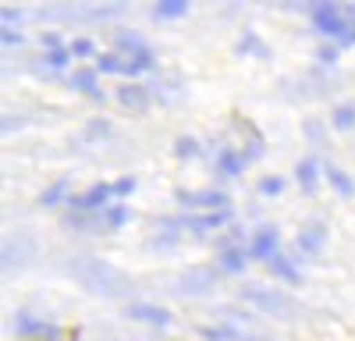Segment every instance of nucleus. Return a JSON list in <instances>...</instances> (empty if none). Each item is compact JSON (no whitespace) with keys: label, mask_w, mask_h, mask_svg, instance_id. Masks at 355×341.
Here are the masks:
<instances>
[{"label":"nucleus","mask_w":355,"mask_h":341,"mask_svg":"<svg viewBox=\"0 0 355 341\" xmlns=\"http://www.w3.org/2000/svg\"><path fill=\"white\" fill-rule=\"evenodd\" d=\"M71 274H75V281L82 284L85 292L103 295V299H121V295L132 288L128 274L117 270V267H110L107 260H82V263H71Z\"/></svg>","instance_id":"obj_1"},{"label":"nucleus","mask_w":355,"mask_h":341,"mask_svg":"<svg viewBox=\"0 0 355 341\" xmlns=\"http://www.w3.org/2000/svg\"><path fill=\"white\" fill-rule=\"evenodd\" d=\"M313 28L320 36H327L331 43H341L345 33H348V15L341 4H334V0H323V4L313 8Z\"/></svg>","instance_id":"obj_2"},{"label":"nucleus","mask_w":355,"mask_h":341,"mask_svg":"<svg viewBox=\"0 0 355 341\" xmlns=\"http://www.w3.org/2000/svg\"><path fill=\"white\" fill-rule=\"evenodd\" d=\"M68 213H96V210H110L114 207V182H96L85 192H71L68 199Z\"/></svg>","instance_id":"obj_3"},{"label":"nucleus","mask_w":355,"mask_h":341,"mask_svg":"<svg viewBox=\"0 0 355 341\" xmlns=\"http://www.w3.org/2000/svg\"><path fill=\"white\" fill-rule=\"evenodd\" d=\"M174 199L189 210H202V213H217V210H231V195L220 189H202V192H185L178 189Z\"/></svg>","instance_id":"obj_4"},{"label":"nucleus","mask_w":355,"mask_h":341,"mask_svg":"<svg viewBox=\"0 0 355 341\" xmlns=\"http://www.w3.org/2000/svg\"><path fill=\"white\" fill-rule=\"evenodd\" d=\"M239 299L259 306L263 313H281V317H284V313H291V299L288 295H281L274 288H259V284H245V288H239Z\"/></svg>","instance_id":"obj_5"},{"label":"nucleus","mask_w":355,"mask_h":341,"mask_svg":"<svg viewBox=\"0 0 355 341\" xmlns=\"http://www.w3.org/2000/svg\"><path fill=\"white\" fill-rule=\"evenodd\" d=\"M281 252V231L274 224H263L259 231L252 235L249 242V260H259V263H270V256Z\"/></svg>","instance_id":"obj_6"},{"label":"nucleus","mask_w":355,"mask_h":341,"mask_svg":"<svg viewBox=\"0 0 355 341\" xmlns=\"http://www.w3.org/2000/svg\"><path fill=\"white\" fill-rule=\"evenodd\" d=\"M125 317L139 320V324H150V327H171V320H174L164 306H150V302H132L125 309Z\"/></svg>","instance_id":"obj_7"},{"label":"nucleus","mask_w":355,"mask_h":341,"mask_svg":"<svg viewBox=\"0 0 355 341\" xmlns=\"http://www.w3.org/2000/svg\"><path fill=\"white\" fill-rule=\"evenodd\" d=\"M214 288H217V274L214 270H189L174 292L178 295H210Z\"/></svg>","instance_id":"obj_8"},{"label":"nucleus","mask_w":355,"mask_h":341,"mask_svg":"<svg viewBox=\"0 0 355 341\" xmlns=\"http://www.w3.org/2000/svg\"><path fill=\"white\" fill-rule=\"evenodd\" d=\"M117 100H121L132 114H146L153 107V93L146 89V85H139V82H128V85H121L117 89Z\"/></svg>","instance_id":"obj_9"},{"label":"nucleus","mask_w":355,"mask_h":341,"mask_svg":"<svg viewBox=\"0 0 355 341\" xmlns=\"http://www.w3.org/2000/svg\"><path fill=\"white\" fill-rule=\"evenodd\" d=\"M71 89H78L82 96L103 103V89H100V71L96 68H75L71 71Z\"/></svg>","instance_id":"obj_10"},{"label":"nucleus","mask_w":355,"mask_h":341,"mask_svg":"<svg viewBox=\"0 0 355 341\" xmlns=\"http://www.w3.org/2000/svg\"><path fill=\"white\" fill-rule=\"evenodd\" d=\"M15 327H18V334H28V338H57V334H61L53 324L36 320L33 313H18V317H15Z\"/></svg>","instance_id":"obj_11"},{"label":"nucleus","mask_w":355,"mask_h":341,"mask_svg":"<svg viewBox=\"0 0 355 341\" xmlns=\"http://www.w3.org/2000/svg\"><path fill=\"white\" fill-rule=\"evenodd\" d=\"M295 245H299L306 256H316L323 245H327V227H323V224H309V227H302L299 238H295Z\"/></svg>","instance_id":"obj_12"},{"label":"nucleus","mask_w":355,"mask_h":341,"mask_svg":"<svg viewBox=\"0 0 355 341\" xmlns=\"http://www.w3.org/2000/svg\"><path fill=\"white\" fill-rule=\"evenodd\" d=\"M245 167H249V160H245L242 150H220L217 153V170H220L224 178H242Z\"/></svg>","instance_id":"obj_13"},{"label":"nucleus","mask_w":355,"mask_h":341,"mask_svg":"<svg viewBox=\"0 0 355 341\" xmlns=\"http://www.w3.org/2000/svg\"><path fill=\"white\" fill-rule=\"evenodd\" d=\"M320 175H323V167H320L313 157H306V160H299V164H295V182H299L306 192H313V189H316Z\"/></svg>","instance_id":"obj_14"},{"label":"nucleus","mask_w":355,"mask_h":341,"mask_svg":"<svg viewBox=\"0 0 355 341\" xmlns=\"http://www.w3.org/2000/svg\"><path fill=\"white\" fill-rule=\"evenodd\" d=\"M323 178H327V182L334 185V192H338V195H345V199H352V195H355V182L345 175V170H341L338 164H323Z\"/></svg>","instance_id":"obj_15"},{"label":"nucleus","mask_w":355,"mask_h":341,"mask_svg":"<svg viewBox=\"0 0 355 341\" xmlns=\"http://www.w3.org/2000/svg\"><path fill=\"white\" fill-rule=\"evenodd\" d=\"M125 61H128L125 53H117V50H107V53H96L93 68H96L100 75H125Z\"/></svg>","instance_id":"obj_16"},{"label":"nucleus","mask_w":355,"mask_h":341,"mask_svg":"<svg viewBox=\"0 0 355 341\" xmlns=\"http://www.w3.org/2000/svg\"><path fill=\"white\" fill-rule=\"evenodd\" d=\"M217 263L224 274H242L249 267V249H231V252H220Z\"/></svg>","instance_id":"obj_17"},{"label":"nucleus","mask_w":355,"mask_h":341,"mask_svg":"<svg viewBox=\"0 0 355 341\" xmlns=\"http://www.w3.org/2000/svg\"><path fill=\"white\" fill-rule=\"evenodd\" d=\"M202 341H245V334L231 324H217V327H199Z\"/></svg>","instance_id":"obj_18"},{"label":"nucleus","mask_w":355,"mask_h":341,"mask_svg":"<svg viewBox=\"0 0 355 341\" xmlns=\"http://www.w3.org/2000/svg\"><path fill=\"white\" fill-rule=\"evenodd\" d=\"M266 267H270L281 281H288V284H299V267L291 263V256L277 252V256H270V263H266Z\"/></svg>","instance_id":"obj_19"},{"label":"nucleus","mask_w":355,"mask_h":341,"mask_svg":"<svg viewBox=\"0 0 355 341\" xmlns=\"http://www.w3.org/2000/svg\"><path fill=\"white\" fill-rule=\"evenodd\" d=\"M68 199H71V185H68V178H57V182L40 195V203H43V207H61V203H68Z\"/></svg>","instance_id":"obj_20"},{"label":"nucleus","mask_w":355,"mask_h":341,"mask_svg":"<svg viewBox=\"0 0 355 341\" xmlns=\"http://www.w3.org/2000/svg\"><path fill=\"white\" fill-rule=\"evenodd\" d=\"M114 43H117V53H125V57H135L142 50H150V43H146L139 33H117Z\"/></svg>","instance_id":"obj_21"},{"label":"nucleus","mask_w":355,"mask_h":341,"mask_svg":"<svg viewBox=\"0 0 355 341\" xmlns=\"http://www.w3.org/2000/svg\"><path fill=\"white\" fill-rule=\"evenodd\" d=\"M214 245L220 252H231V249H245V231L242 227H224L220 235H214Z\"/></svg>","instance_id":"obj_22"},{"label":"nucleus","mask_w":355,"mask_h":341,"mask_svg":"<svg viewBox=\"0 0 355 341\" xmlns=\"http://www.w3.org/2000/svg\"><path fill=\"white\" fill-rule=\"evenodd\" d=\"M189 15V0H160L153 8V18L160 21H171V18H185Z\"/></svg>","instance_id":"obj_23"},{"label":"nucleus","mask_w":355,"mask_h":341,"mask_svg":"<svg viewBox=\"0 0 355 341\" xmlns=\"http://www.w3.org/2000/svg\"><path fill=\"white\" fill-rule=\"evenodd\" d=\"M128 220H132V210L125 203H114L110 210H103V227L107 231H117V227H125Z\"/></svg>","instance_id":"obj_24"},{"label":"nucleus","mask_w":355,"mask_h":341,"mask_svg":"<svg viewBox=\"0 0 355 341\" xmlns=\"http://www.w3.org/2000/svg\"><path fill=\"white\" fill-rule=\"evenodd\" d=\"M234 50H239L242 57H245V53H256L259 61H270V50H266V46L259 43V36H256V33H245L239 43H234Z\"/></svg>","instance_id":"obj_25"},{"label":"nucleus","mask_w":355,"mask_h":341,"mask_svg":"<svg viewBox=\"0 0 355 341\" xmlns=\"http://www.w3.org/2000/svg\"><path fill=\"white\" fill-rule=\"evenodd\" d=\"M71 61H75V57H71L68 46H61V50H46V53H43V64H46L50 71H64V68H71Z\"/></svg>","instance_id":"obj_26"},{"label":"nucleus","mask_w":355,"mask_h":341,"mask_svg":"<svg viewBox=\"0 0 355 341\" xmlns=\"http://www.w3.org/2000/svg\"><path fill=\"white\" fill-rule=\"evenodd\" d=\"M331 125H334V128H341V132H352V128H355V107H352V103L334 107V114H331Z\"/></svg>","instance_id":"obj_27"},{"label":"nucleus","mask_w":355,"mask_h":341,"mask_svg":"<svg viewBox=\"0 0 355 341\" xmlns=\"http://www.w3.org/2000/svg\"><path fill=\"white\" fill-rule=\"evenodd\" d=\"M199 139H192V135H182V139H174V157L178 160H192V157H199Z\"/></svg>","instance_id":"obj_28"},{"label":"nucleus","mask_w":355,"mask_h":341,"mask_svg":"<svg viewBox=\"0 0 355 341\" xmlns=\"http://www.w3.org/2000/svg\"><path fill=\"white\" fill-rule=\"evenodd\" d=\"M68 50H71V57H93V61H96V43H93V40H85V36L71 40Z\"/></svg>","instance_id":"obj_29"},{"label":"nucleus","mask_w":355,"mask_h":341,"mask_svg":"<svg viewBox=\"0 0 355 341\" xmlns=\"http://www.w3.org/2000/svg\"><path fill=\"white\" fill-rule=\"evenodd\" d=\"M281 192H284V178H277V175L259 178V195H281Z\"/></svg>","instance_id":"obj_30"},{"label":"nucleus","mask_w":355,"mask_h":341,"mask_svg":"<svg viewBox=\"0 0 355 341\" xmlns=\"http://www.w3.org/2000/svg\"><path fill=\"white\" fill-rule=\"evenodd\" d=\"M338 53H341V46H338V43H320L316 61H320V64H338Z\"/></svg>","instance_id":"obj_31"},{"label":"nucleus","mask_w":355,"mask_h":341,"mask_svg":"<svg viewBox=\"0 0 355 341\" xmlns=\"http://www.w3.org/2000/svg\"><path fill=\"white\" fill-rule=\"evenodd\" d=\"M135 185H139V182H135L132 175H128V178H117V182H114V199H128V195L135 192Z\"/></svg>","instance_id":"obj_32"},{"label":"nucleus","mask_w":355,"mask_h":341,"mask_svg":"<svg viewBox=\"0 0 355 341\" xmlns=\"http://www.w3.org/2000/svg\"><path fill=\"white\" fill-rule=\"evenodd\" d=\"M345 15H348V33H345V40L338 46H355V4H348Z\"/></svg>","instance_id":"obj_33"},{"label":"nucleus","mask_w":355,"mask_h":341,"mask_svg":"<svg viewBox=\"0 0 355 341\" xmlns=\"http://www.w3.org/2000/svg\"><path fill=\"white\" fill-rule=\"evenodd\" d=\"M306 135H309L313 146H323V142H327V139H323V128H320L316 121H306Z\"/></svg>","instance_id":"obj_34"},{"label":"nucleus","mask_w":355,"mask_h":341,"mask_svg":"<svg viewBox=\"0 0 355 341\" xmlns=\"http://www.w3.org/2000/svg\"><path fill=\"white\" fill-rule=\"evenodd\" d=\"M0 40H4L8 46H18V43H21V33H18V28H11V25H4V33H0Z\"/></svg>","instance_id":"obj_35"},{"label":"nucleus","mask_w":355,"mask_h":341,"mask_svg":"<svg viewBox=\"0 0 355 341\" xmlns=\"http://www.w3.org/2000/svg\"><path fill=\"white\" fill-rule=\"evenodd\" d=\"M85 135H110V121H89Z\"/></svg>","instance_id":"obj_36"},{"label":"nucleus","mask_w":355,"mask_h":341,"mask_svg":"<svg viewBox=\"0 0 355 341\" xmlns=\"http://www.w3.org/2000/svg\"><path fill=\"white\" fill-rule=\"evenodd\" d=\"M43 46L46 50H61V36H57V33H43Z\"/></svg>","instance_id":"obj_37"}]
</instances>
